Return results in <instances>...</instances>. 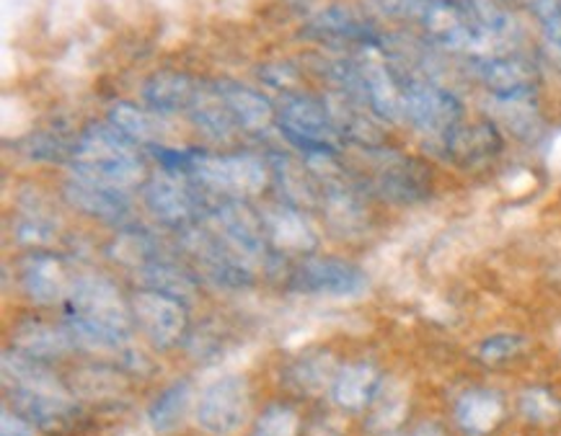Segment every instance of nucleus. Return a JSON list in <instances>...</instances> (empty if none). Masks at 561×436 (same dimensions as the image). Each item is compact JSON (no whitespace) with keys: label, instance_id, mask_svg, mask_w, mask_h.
Instances as JSON below:
<instances>
[{"label":"nucleus","instance_id":"3","mask_svg":"<svg viewBox=\"0 0 561 436\" xmlns=\"http://www.w3.org/2000/svg\"><path fill=\"white\" fill-rule=\"evenodd\" d=\"M362 153V171L357 184L391 204H419L432 196V171L422 160L385 147H357Z\"/></svg>","mask_w":561,"mask_h":436},{"label":"nucleus","instance_id":"34","mask_svg":"<svg viewBox=\"0 0 561 436\" xmlns=\"http://www.w3.org/2000/svg\"><path fill=\"white\" fill-rule=\"evenodd\" d=\"M494 111L512 135L521 140H536L541 135L544 122L533 98H494Z\"/></svg>","mask_w":561,"mask_h":436},{"label":"nucleus","instance_id":"45","mask_svg":"<svg viewBox=\"0 0 561 436\" xmlns=\"http://www.w3.org/2000/svg\"><path fill=\"white\" fill-rule=\"evenodd\" d=\"M455 3H458V0H455Z\"/></svg>","mask_w":561,"mask_h":436},{"label":"nucleus","instance_id":"44","mask_svg":"<svg viewBox=\"0 0 561 436\" xmlns=\"http://www.w3.org/2000/svg\"><path fill=\"white\" fill-rule=\"evenodd\" d=\"M409 436H445V432L440 424H419Z\"/></svg>","mask_w":561,"mask_h":436},{"label":"nucleus","instance_id":"41","mask_svg":"<svg viewBox=\"0 0 561 436\" xmlns=\"http://www.w3.org/2000/svg\"><path fill=\"white\" fill-rule=\"evenodd\" d=\"M383 13L396 19H419L422 16L427 0H373Z\"/></svg>","mask_w":561,"mask_h":436},{"label":"nucleus","instance_id":"31","mask_svg":"<svg viewBox=\"0 0 561 436\" xmlns=\"http://www.w3.org/2000/svg\"><path fill=\"white\" fill-rule=\"evenodd\" d=\"M194 390L187 379H179V383L168 385V388L160 392V396L153 400L148 408V424L156 434H171L174 428L184 424L189 408H192Z\"/></svg>","mask_w":561,"mask_h":436},{"label":"nucleus","instance_id":"11","mask_svg":"<svg viewBox=\"0 0 561 436\" xmlns=\"http://www.w3.org/2000/svg\"><path fill=\"white\" fill-rule=\"evenodd\" d=\"M383 49H365L360 73L365 83V104L381 122L398 124L406 119L404 73L383 58Z\"/></svg>","mask_w":561,"mask_h":436},{"label":"nucleus","instance_id":"40","mask_svg":"<svg viewBox=\"0 0 561 436\" xmlns=\"http://www.w3.org/2000/svg\"><path fill=\"white\" fill-rule=\"evenodd\" d=\"M259 78H262L264 83H270L272 88L275 90H279V94L283 96H287V94H298V83H300V78H298V73H296V68H290V65H264V68H259Z\"/></svg>","mask_w":561,"mask_h":436},{"label":"nucleus","instance_id":"26","mask_svg":"<svg viewBox=\"0 0 561 436\" xmlns=\"http://www.w3.org/2000/svg\"><path fill=\"white\" fill-rule=\"evenodd\" d=\"M381 383H383L381 372H378L373 364L368 362L345 364V367H339V372H336L332 396L339 408H345L349 413H360L373 403Z\"/></svg>","mask_w":561,"mask_h":436},{"label":"nucleus","instance_id":"4","mask_svg":"<svg viewBox=\"0 0 561 436\" xmlns=\"http://www.w3.org/2000/svg\"><path fill=\"white\" fill-rule=\"evenodd\" d=\"M277 126L287 143L296 147L303 158L339 156L347 147L339 132H336L324 96H283V104L277 107Z\"/></svg>","mask_w":561,"mask_h":436},{"label":"nucleus","instance_id":"21","mask_svg":"<svg viewBox=\"0 0 561 436\" xmlns=\"http://www.w3.org/2000/svg\"><path fill=\"white\" fill-rule=\"evenodd\" d=\"M329 114L339 132V137L345 140V145L355 147H383V130L378 124V117L370 111L365 104L355 101V98L342 96L332 90L324 96Z\"/></svg>","mask_w":561,"mask_h":436},{"label":"nucleus","instance_id":"32","mask_svg":"<svg viewBox=\"0 0 561 436\" xmlns=\"http://www.w3.org/2000/svg\"><path fill=\"white\" fill-rule=\"evenodd\" d=\"M406 411H409V390H406V385L398 383V379H383L373 403H370L368 424L378 434L394 432V428L402 426Z\"/></svg>","mask_w":561,"mask_h":436},{"label":"nucleus","instance_id":"28","mask_svg":"<svg viewBox=\"0 0 561 436\" xmlns=\"http://www.w3.org/2000/svg\"><path fill=\"white\" fill-rule=\"evenodd\" d=\"M189 117H192V122L198 124L210 140H217V143H228V140H234L238 130L236 117L230 114L226 98L220 96V90L215 88V83H200L194 104L189 107Z\"/></svg>","mask_w":561,"mask_h":436},{"label":"nucleus","instance_id":"37","mask_svg":"<svg viewBox=\"0 0 561 436\" xmlns=\"http://www.w3.org/2000/svg\"><path fill=\"white\" fill-rule=\"evenodd\" d=\"M521 413L530 424L551 426L561 419V400L546 388H528L521 396Z\"/></svg>","mask_w":561,"mask_h":436},{"label":"nucleus","instance_id":"20","mask_svg":"<svg viewBox=\"0 0 561 436\" xmlns=\"http://www.w3.org/2000/svg\"><path fill=\"white\" fill-rule=\"evenodd\" d=\"M107 122L138 147H168L171 145V124L166 114L153 109H140L135 104L117 101L107 111Z\"/></svg>","mask_w":561,"mask_h":436},{"label":"nucleus","instance_id":"12","mask_svg":"<svg viewBox=\"0 0 561 436\" xmlns=\"http://www.w3.org/2000/svg\"><path fill=\"white\" fill-rule=\"evenodd\" d=\"M132 320L153 347L171 349L184 341L189 328L187 305L153 290H140L130 300Z\"/></svg>","mask_w":561,"mask_h":436},{"label":"nucleus","instance_id":"10","mask_svg":"<svg viewBox=\"0 0 561 436\" xmlns=\"http://www.w3.org/2000/svg\"><path fill=\"white\" fill-rule=\"evenodd\" d=\"M419 24L434 45L451 52L476 55V60L487 58V39L468 11L455 0H427Z\"/></svg>","mask_w":561,"mask_h":436},{"label":"nucleus","instance_id":"14","mask_svg":"<svg viewBox=\"0 0 561 436\" xmlns=\"http://www.w3.org/2000/svg\"><path fill=\"white\" fill-rule=\"evenodd\" d=\"M306 37L321 39L332 47H357L362 52L383 49V37L373 21L347 5H329L313 13L306 24Z\"/></svg>","mask_w":561,"mask_h":436},{"label":"nucleus","instance_id":"30","mask_svg":"<svg viewBox=\"0 0 561 436\" xmlns=\"http://www.w3.org/2000/svg\"><path fill=\"white\" fill-rule=\"evenodd\" d=\"M140 281H143V290H153L166 294V298L179 300L181 305H192L198 300V279L192 274H187L181 266L158 258L143 269H138Z\"/></svg>","mask_w":561,"mask_h":436},{"label":"nucleus","instance_id":"36","mask_svg":"<svg viewBox=\"0 0 561 436\" xmlns=\"http://www.w3.org/2000/svg\"><path fill=\"white\" fill-rule=\"evenodd\" d=\"M111 256H115L119 264L138 266V269H143V266L160 258L156 241H153L151 235L140 233V230H124L115 241V245H111Z\"/></svg>","mask_w":561,"mask_h":436},{"label":"nucleus","instance_id":"18","mask_svg":"<svg viewBox=\"0 0 561 436\" xmlns=\"http://www.w3.org/2000/svg\"><path fill=\"white\" fill-rule=\"evenodd\" d=\"M62 196H65L70 207L102 222H128L132 215L128 192L96 184V181L83 179V175L75 173H70L65 186H62Z\"/></svg>","mask_w":561,"mask_h":436},{"label":"nucleus","instance_id":"38","mask_svg":"<svg viewBox=\"0 0 561 436\" xmlns=\"http://www.w3.org/2000/svg\"><path fill=\"white\" fill-rule=\"evenodd\" d=\"M300 419L293 408L270 405L262 416L256 419V426L251 436H298Z\"/></svg>","mask_w":561,"mask_h":436},{"label":"nucleus","instance_id":"33","mask_svg":"<svg viewBox=\"0 0 561 436\" xmlns=\"http://www.w3.org/2000/svg\"><path fill=\"white\" fill-rule=\"evenodd\" d=\"M336 372H339V367H336L334 356L329 351H313V354H306L300 362L293 364L287 377L300 392L319 396V392L332 390Z\"/></svg>","mask_w":561,"mask_h":436},{"label":"nucleus","instance_id":"16","mask_svg":"<svg viewBox=\"0 0 561 436\" xmlns=\"http://www.w3.org/2000/svg\"><path fill=\"white\" fill-rule=\"evenodd\" d=\"M262 220L266 238H270L277 256L283 253V256L306 258L319 249V233H315V228L308 222L300 207H293L287 202L270 204V207L262 209Z\"/></svg>","mask_w":561,"mask_h":436},{"label":"nucleus","instance_id":"27","mask_svg":"<svg viewBox=\"0 0 561 436\" xmlns=\"http://www.w3.org/2000/svg\"><path fill=\"white\" fill-rule=\"evenodd\" d=\"M3 379L11 392H68L47 362L21 354L13 347L3 351Z\"/></svg>","mask_w":561,"mask_h":436},{"label":"nucleus","instance_id":"24","mask_svg":"<svg viewBox=\"0 0 561 436\" xmlns=\"http://www.w3.org/2000/svg\"><path fill=\"white\" fill-rule=\"evenodd\" d=\"M215 88L220 90V96L226 98L230 114L236 117V122L241 130L247 132H266L272 124L277 122V109L270 98L259 94V90L243 86L236 81H220L215 83Z\"/></svg>","mask_w":561,"mask_h":436},{"label":"nucleus","instance_id":"29","mask_svg":"<svg viewBox=\"0 0 561 436\" xmlns=\"http://www.w3.org/2000/svg\"><path fill=\"white\" fill-rule=\"evenodd\" d=\"M504 416V403L494 390H468L455 403V421L466 434L484 436L494 432Z\"/></svg>","mask_w":561,"mask_h":436},{"label":"nucleus","instance_id":"42","mask_svg":"<svg viewBox=\"0 0 561 436\" xmlns=\"http://www.w3.org/2000/svg\"><path fill=\"white\" fill-rule=\"evenodd\" d=\"M0 436H34V426L26 421L16 408H3L0 416Z\"/></svg>","mask_w":561,"mask_h":436},{"label":"nucleus","instance_id":"22","mask_svg":"<svg viewBox=\"0 0 561 436\" xmlns=\"http://www.w3.org/2000/svg\"><path fill=\"white\" fill-rule=\"evenodd\" d=\"M266 164H270L272 171V184L277 186L283 202L300 209L321 204L319 181H315L313 171L303 158L298 160L296 156H287V153H272Z\"/></svg>","mask_w":561,"mask_h":436},{"label":"nucleus","instance_id":"43","mask_svg":"<svg viewBox=\"0 0 561 436\" xmlns=\"http://www.w3.org/2000/svg\"><path fill=\"white\" fill-rule=\"evenodd\" d=\"M525 5L541 26L553 19H561V0H525Z\"/></svg>","mask_w":561,"mask_h":436},{"label":"nucleus","instance_id":"8","mask_svg":"<svg viewBox=\"0 0 561 436\" xmlns=\"http://www.w3.org/2000/svg\"><path fill=\"white\" fill-rule=\"evenodd\" d=\"M287 287L313 298L355 300L368 292L370 279L360 266L342 258H300L287 274Z\"/></svg>","mask_w":561,"mask_h":436},{"label":"nucleus","instance_id":"23","mask_svg":"<svg viewBox=\"0 0 561 436\" xmlns=\"http://www.w3.org/2000/svg\"><path fill=\"white\" fill-rule=\"evenodd\" d=\"M13 349L21 354L39 359V362H55V359L68 356L75 349L73 336H70L68 326H52L45 320H24L11 336Z\"/></svg>","mask_w":561,"mask_h":436},{"label":"nucleus","instance_id":"6","mask_svg":"<svg viewBox=\"0 0 561 436\" xmlns=\"http://www.w3.org/2000/svg\"><path fill=\"white\" fill-rule=\"evenodd\" d=\"M406 122L419 130L427 140L443 143L463 122V104L451 90L427 78L404 75Z\"/></svg>","mask_w":561,"mask_h":436},{"label":"nucleus","instance_id":"19","mask_svg":"<svg viewBox=\"0 0 561 436\" xmlns=\"http://www.w3.org/2000/svg\"><path fill=\"white\" fill-rule=\"evenodd\" d=\"M13 408L47 434H65L79 424L81 405L70 392H11Z\"/></svg>","mask_w":561,"mask_h":436},{"label":"nucleus","instance_id":"2","mask_svg":"<svg viewBox=\"0 0 561 436\" xmlns=\"http://www.w3.org/2000/svg\"><path fill=\"white\" fill-rule=\"evenodd\" d=\"M70 173L96 181V184L122 189L145 184V160L140 147L107 124H88L75 137L73 156H70Z\"/></svg>","mask_w":561,"mask_h":436},{"label":"nucleus","instance_id":"9","mask_svg":"<svg viewBox=\"0 0 561 436\" xmlns=\"http://www.w3.org/2000/svg\"><path fill=\"white\" fill-rule=\"evenodd\" d=\"M251 405L249 383L241 375H226L210 383L194 403V416L202 432L230 436L247 424Z\"/></svg>","mask_w":561,"mask_h":436},{"label":"nucleus","instance_id":"17","mask_svg":"<svg viewBox=\"0 0 561 436\" xmlns=\"http://www.w3.org/2000/svg\"><path fill=\"white\" fill-rule=\"evenodd\" d=\"M504 137L500 126L492 119L479 122H461L455 130L440 143V150L447 160L461 168H479L494 160L502 153Z\"/></svg>","mask_w":561,"mask_h":436},{"label":"nucleus","instance_id":"35","mask_svg":"<svg viewBox=\"0 0 561 436\" xmlns=\"http://www.w3.org/2000/svg\"><path fill=\"white\" fill-rule=\"evenodd\" d=\"M73 140L52 135V132H34V135L24 137L21 143V153L29 160H39V164H70L73 156Z\"/></svg>","mask_w":561,"mask_h":436},{"label":"nucleus","instance_id":"15","mask_svg":"<svg viewBox=\"0 0 561 436\" xmlns=\"http://www.w3.org/2000/svg\"><path fill=\"white\" fill-rule=\"evenodd\" d=\"M476 73L492 98H533L541 83V70L536 62L517 52L476 60Z\"/></svg>","mask_w":561,"mask_h":436},{"label":"nucleus","instance_id":"1","mask_svg":"<svg viewBox=\"0 0 561 436\" xmlns=\"http://www.w3.org/2000/svg\"><path fill=\"white\" fill-rule=\"evenodd\" d=\"M160 168L192 181L194 186L213 199H256L272 184L270 164L254 153H207L200 147H151Z\"/></svg>","mask_w":561,"mask_h":436},{"label":"nucleus","instance_id":"7","mask_svg":"<svg viewBox=\"0 0 561 436\" xmlns=\"http://www.w3.org/2000/svg\"><path fill=\"white\" fill-rule=\"evenodd\" d=\"M205 220L230 243L243 262L256 266L270 264L275 256L270 238H266V228L262 220V213H256L249 202L243 199H220L210 209Z\"/></svg>","mask_w":561,"mask_h":436},{"label":"nucleus","instance_id":"5","mask_svg":"<svg viewBox=\"0 0 561 436\" xmlns=\"http://www.w3.org/2000/svg\"><path fill=\"white\" fill-rule=\"evenodd\" d=\"M181 245L198 264V269L217 287L226 290H243L254 281V266L243 262L238 253L230 249V243L223 238L207 220H202L192 228L179 230Z\"/></svg>","mask_w":561,"mask_h":436},{"label":"nucleus","instance_id":"13","mask_svg":"<svg viewBox=\"0 0 561 436\" xmlns=\"http://www.w3.org/2000/svg\"><path fill=\"white\" fill-rule=\"evenodd\" d=\"M75 274L73 264L68 258L55 256V253L37 251L26 256L19 266V284L26 298L37 305H58V302H68L70 292H73Z\"/></svg>","mask_w":561,"mask_h":436},{"label":"nucleus","instance_id":"39","mask_svg":"<svg viewBox=\"0 0 561 436\" xmlns=\"http://www.w3.org/2000/svg\"><path fill=\"white\" fill-rule=\"evenodd\" d=\"M525 349V339L515 334H497L489 336L487 341H481L479 347V359L489 367H500V364L515 359Z\"/></svg>","mask_w":561,"mask_h":436},{"label":"nucleus","instance_id":"25","mask_svg":"<svg viewBox=\"0 0 561 436\" xmlns=\"http://www.w3.org/2000/svg\"><path fill=\"white\" fill-rule=\"evenodd\" d=\"M200 83L189 78L184 73H174V70H164V73H153L148 81L143 83V101L145 107L158 111V114H179V111H189L198 96Z\"/></svg>","mask_w":561,"mask_h":436}]
</instances>
